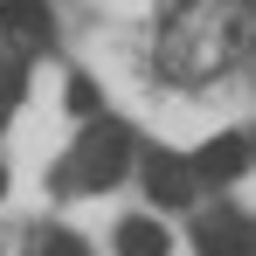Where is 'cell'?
I'll return each mask as SVG.
<instances>
[{"label":"cell","instance_id":"ba28073f","mask_svg":"<svg viewBox=\"0 0 256 256\" xmlns=\"http://www.w3.org/2000/svg\"><path fill=\"white\" fill-rule=\"evenodd\" d=\"M42 256H90V250L76 242V236H48V242H42Z\"/></svg>","mask_w":256,"mask_h":256},{"label":"cell","instance_id":"6da1fadb","mask_svg":"<svg viewBox=\"0 0 256 256\" xmlns=\"http://www.w3.org/2000/svg\"><path fill=\"white\" fill-rule=\"evenodd\" d=\"M125 160H132V138H125V125H90L84 138H76V152H70V166H62V187H111L118 173H125Z\"/></svg>","mask_w":256,"mask_h":256},{"label":"cell","instance_id":"52a82bcc","mask_svg":"<svg viewBox=\"0 0 256 256\" xmlns=\"http://www.w3.org/2000/svg\"><path fill=\"white\" fill-rule=\"evenodd\" d=\"M70 111L90 118V111H97V90H90V84H70Z\"/></svg>","mask_w":256,"mask_h":256},{"label":"cell","instance_id":"5b68a950","mask_svg":"<svg viewBox=\"0 0 256 256\" xmlns=\"http://www.w3.org/2000/svg\"><path fill=\"white\" fill-rule=\"evenodd\" d=\"M173 242H166V228L160 222H146V214H132L125 228H118V256H166Z\"/></svg>","mask_w":256,"mask_h":256},{"label":"cell","instance_id":"9c48e42d","mask_svg":"<svg viewBox=\"0 0 256 256\" xmlns=\"http://www.w3.org/2000/svg\"><path fill=\"white\" fill-rule=\"evenodd\" d=\"M0 194H7V173H0Z\"/></svg>","mask_w":256,"mask_h":256},{"label":"cell","instance_id":"277c9868","mask_svg":"<svg viewBox=\"0 0 256 256\" xmlns=\"http://www.w3.org/2000/svg\"><path fill=\"white\" fill-rule=\"evenodd\" d=\"M250 250H256V236H250V222H236V214H222V222L201 228V256H250Z\"/></svg>","mask_w":256,"mask_h":256},{"label":"cell","instance_id":"3957f363","mask_svg":"<svg viewBox=\"0 0 256 256\" xmlns=\"http://www.w3.org/2000/svg\"><path fill=\"white\" fill-rule=\"evenodd\" d=\"M194 166L208 173V180H236V173L250 166V138H242V132H222V138L201 146V160H194Z\"/></svg>","mask_w":256,"mask_h":256},{"label":"cell","instance_id":"8992f818","mask_svg":"<svg viewBox=\"0 0 256 256\" xmlns=\"http://www.w3.org/2000/svg\"><path fill=\"white\" fill-rule=\"evenodd\" d=\"M0 28H7L14 42H42V35H48V14L35 7V0H0Z\"/></svg>","mask_w":256,"mask_h":256},{"label":"cell","instance_id":"7a4b0ae2","mask_svg":"<svg viewBox=\"0 0 256 256\" xmlns=\"http://www.w3.org/2000/svg\"><path fill=\"white\" fill-rule=\"evenodd\" d=\"M194 173H201V166H180V160L160 152V160L146 166V187H152L160 208H187V201H194Z\"/></svg>","mask_w":256,"mask_h":256}]
</instances>
